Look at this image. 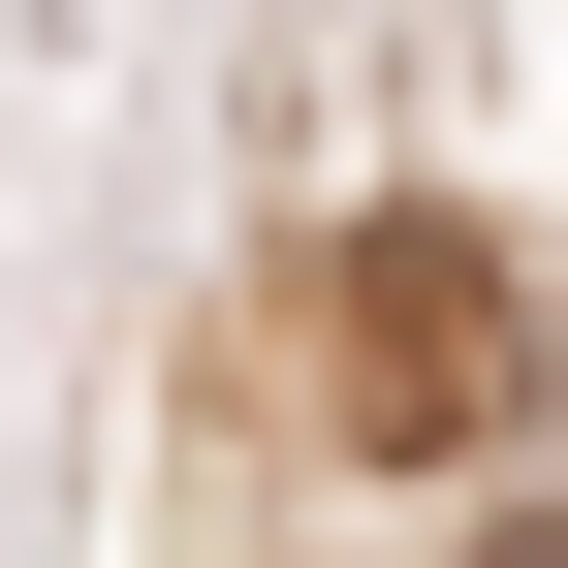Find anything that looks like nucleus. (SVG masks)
Wrapping results in <instances>:
<instances>
[{
  "instance_id": "1",
  "label": "nucleus",
  "mask_w": 568,
  "mask_h": 568,
  "mask_svg": "<svg viewBox=\"0 0 568 568\" xmlns=\"http://www.w3.org/2000/svg\"><path fill=\"white\" fill-rule=\"evenodd\" d=\"M316 410L410 443V474H474V443L537 410V284L474 253V222H347V284H316Z\"/></svg>"
},
{
  "instance_id": "2",
  "label": "nucleus",
  "mask_w": 568,
  "mask_h": 568,
  "mask_svg": "<svg viewBox=\"0 0 568 568\" xmlns=\"http://www.w3.org/2000/svg\"><path fill=\"white\" fill-rule=\"evenodd\" d=\"M474 568H568V506H506V537H474Z\"/></svg>"
}]
</instances>
